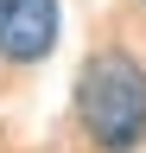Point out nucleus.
Segmentation results:
<instances>
[{
    "label": "nucleus",
    "mask_w": 146,
    "mask_h": 153,
    "mask_svg": "<svg viewBox=\"0 0 146 153\" xmlns=\"http://www.w3.org/2000/svg\"><path fill=\"white\" fill-rule=\"evenodd\" d=\"M76 115L102 153H134L146 140V70L127 51H95L76 76Z\"/></svg>",
    "instance_id": "nucleus-1"
},
{
    "label": "nucleus",
    "mask_w": 146,
    "mask_h": 153,
    "mask_svg": "<svg viewBox=\"0 0 146 153\" xmlns=\"http://www.w3.org/2000/svg\"><path fill=\"white\" fill-rule=\"evenodd\" d=\"M57 45V0H0V57L38 64Z\"/></svg>",
    "instance_id": "nucleus-2"
}]
</instances>
